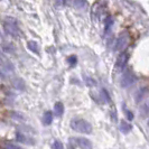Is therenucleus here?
Masks as SVG:
<instances>
[{"mask_svg": "<svg viewBox=\"0 0 149 149\" xmlns=\"http://www.w3.org/2000/svg\"><path fill=\"white\" fill-rule=\"evenodd\" d=\"M71 128L76 131V132H80V134H90L92 132V126L91 123L88 122L86 120L80 119V118H75L71 121Z\"/></svg>", "mask_w": 149, "mask_h": 149, "instance_id": "f257e3e1", "label": "nucleus"}, {"mask_svg": "<svg viewBox=\"0 0 149 149\" xmlns=\"http://www.w3.org/2000/svg\"><path fill=\"white\" fill-rule=\"evenodd\" d=\"M3 28H5V31L10 36L16 37L19 34V28H18L17 22L14 18H7L3 24Z\"/></svg>", "mask_w": 149, "mask_h": 149, "instance_id": "f03ea898", "label": "nucleus"}, {"mask_svg": "<svg viewBox=\"0 0 149 149\" xmlns=\"http://www.w3.org/2000/svg\"><path fill=\"white\" fill-rule=\"evenodd\" d=\"M137 81V77H136V75L132 73V72H130V71H127V72H125L123 75H122V77H121V86L122 88H129V86H131L132 84H134V82Z\"/></svg>", "mask_w": 149, "mask_h": 149, "instance_id": "7ed1b4c3", "label": "nucleus"}, {"mask_svg": "<svg viewBox=\"0 0 149 149\" xmlns=\"http://www.w3.org/2000/svg\"><path fill=\"white\" fill-rule=\"evenodd\" d=\"M71 140H72V142H74L79 148H81V149H92L93 148L92 142L90 141L89 139L84 138V137H75V138H72Z\"/></svg>", "mask_w": 149, "mask_h": 149, "instance_id": "20e7f679", "label": "nucleus"}, {"mask_svg": "<svg viewBox=\"0 0 149 149\" xmlns=\"http://www.w3.org/2000/svg\"><path fill=\"white\" fill-rule=\"evenodd\" d=\"M128 43H129V35H128L127 33L121 34L119 37L117 38V40H116V49L117 51L125 49V47H127Z\"/></svg>", "mask_w": 149, "mask_h": 149, "instance_id": "39448f33", "label": "nucleus"}, {"mask_svg": "<svg viewBox=\"0 0 149 149\" xmlns=\"http://www.w3.org/2000/svg\"><path fill=\"white\" fill-rule=\"evenodd\" d=\"M128 60H129V56H128L127 53H122L120 54V56L117 60V63H116V67L119 68V70H122L123 67L127 65Z\"/></svg>", "mask_w": 149, "mask_h": 149, "instance_id": "423d86ee", "label": "nucleus"}, {"mask_svg": "<svg viewBox=\"0 0 149 149\" xmlns=\"http://www.w3.org/2000/svg\"><path fill=\"white\" fill-rule=\"evenodd\" d=\"M16 140L22 142V143H25V145H34L35 143L34 139H31L30 137H27L26 134H20V132H17L16 134Z\"/></svg>", "mask_w": 149, "mask_h": 149, "instance_id": "0eeeda50", "label": "nucleus"}, {"mask_svg": "<svg viewBox=\"0 0 149 149\" xmlns=\"http://www.w3.org/2000/svg\"><path fill=\"white\" fill-rule=\"evenodd\" d=\"M131 130H132V126L129 122H127V121H121L120 122V131L122 134H128Z\"/></svg>", "mask_w": 149, "mask_h": 149, "instance_id": "6e6552de", "label": "nucleus"}, {"mask_svg": "<svg viewBox=\"0 0 149 149\" xmlns=\"http://www.w3.org/2000/svg\"><path fill=\"white\" fill-rule=\"evenodd\" d=\"M139 114L141 118H145L149 114V100H147L145 103H142L139 110Z\"/></svg>", "mask_w": 149, "mask_h": 149, "instance_id": "1a4fd4ad", "label": "nucleus"}, {"mask_svg": "<svg viewBox=\"0 0 149 149\" xmlns=\"http://www.w3.org/2000/svg\"><path fill=\"white\" fill-rule=\"evenodd\" d=\"M53 122V113L52 111H46L43 116V123L45 126H49Z\"/></svg>", "mask_w": 149, "mask_h": 149, "instance_id": "9d476101", "label": "nucleus"}, {"mask_svg": "<svg viewBox=\"0 0 149 149\" xmlns=\"http://www.w3.org/2000/svg\"><path fill=\"white\" fill-rule=\"evenodd\" d=\"M54 112L57 117H61L63 113H64V105L62 102H56L54 105Z\"/></svg>", "mask_w": 149, "mask_h": 149, "instance_id": "9b49d317", "label": "nucleus"}, {"mask_svg": "<svg viewBox=\"0 0 149 149\" xmlns=\"http://www.w3.org/2000/svg\"><path fill=\"white\" fill-rule=\"evenodd\" d=\"M147 93V89L146 88H142L139 91H137L136 95H134V99H136V102H140L142 100V97H145V94Z\"/></svg>", "mask_w": 149, "mask_h": 149, "instance_id": "f8f14e48", "label": "nucleus"}, {"mask_svg": "<svg viewBox=\"0 0 149 149\" xmlns=\"http://www.w3.org/2000/svg\"><path fill=\"white\" fill-rule=\"evenodd\" d=\"M28 48H29L31 52L36 53V54H38V45L36 42H28Z\"/></svg>", "mask_w": 149, "mask_h": 149, "instance_id": "ddd939ff", "label": "nucleus"}, {"mask_svg": "<svg viewBox=\"0 0 149 149\" xmlns=\"http://www.w3.org/2000/svg\"><path fill=\"white\" fill-rule=\"evenodd\" d=\"M113 25V20H112L111 17H109L107 20H105V33H109L111 30V27Z\"/></svg>", "mask_w": 149, "mask_h": 149, "instance_id": "4468645a", "label": "nucleus"}, {"mask_svg": "<svg viewBox=\"0 0 149 149\" xmlns=\"http://www.w3.org/2000/svg\"><path fill=\"white\" fill-rule=\"evenodd\" d=\"M86 5V1L85 0H74V6L79 9H82V8L85 7Z\"/></svg>", "mask_w": 149, "mask_h": 149, "instance_id": "2eb2a0df", "label": "nucleus"}, {"mask_svg": "<svg viewBox=\"0 0 149 149\" xmlns=\"http://www.w3.org/2000/svg\"><path fill=\"white\" fill-rule=\"evenodd\" d=\"M5 149H22L20 146L15 145V143H11V142H7L5 143Z\"/></svg>", "mask_w": 149, "mask_h": 149, "instance_id": "dca6fc26", "label": "nucleus"}, {"mask_svg": "<svg viewBox=\"0 0 149 149\" xmlns=\"http://www.w3.org/2000/svg\"><path fill=\"white\" fill-rule=\"evenodd\" d=\"M52 149H64V146L60 140H55L52 145Z\"/></svg>", "mask_w": 149, "mask_h": 149, "instance_id": "f3484780", "label": "nucleus"}, {"mask_svg": "<svg viewBox=\"0 0 149 149\" xmlns=\"http://www.w3.org/2000/svg\"><path fill=\"white\" fill-rule=\"evenodd\" d=\"M11 117L16 120H24V117H22L20 113H18V112H14V113H11Z\"/></svg>", "mask_w": 149, "mask_h": 149, "instance_id": "a211bd4d", "label": "nucleus"}, {"mask_svg": "<svg viewBox=\"0 0 149 149\" xmlns=\"http://www.w3.org/2000/svg\"><path fill=\"white\" fill-rule=\"evenodd\" d=\"M126 116H127V119L129 121H131V120L134 119V113L131 111H129V110H126Z\"/></svg>", "mask_w": 149, "mask_h": 149, "instance_id": "6ab92c4d", "label": "nucleus"}, {"mask_svg": "<svg viewBox=\"0 0 149 149\" xmlns=\"http://www.w3.org/2000/svg\"><path fill=\"white\" fill-rule=\"evenodd\" d=\"M75 57L74 56H72V57H71V60H68V62H70V63H72V64H75Z\"/></svg>", "mask_w": 149, "mask_h": 149, "instance_id": "aec40b11", "label": "nucleus"}, {"mask_svg": "<svg viewBox=\"0 0 149 149\" xmlns=\"http://www.w3.org/2000/svg\"><path fill=\"white\" fill-rule=\"evenodd\" d=\"M67 149H75V148L73 147V146H72V145H68V147H67Z\"/></svg>", "mask_w": 149, "mask_h": 149, "instance_id": "412c9836", "label": "nucleus"}, {"mask_svg": "<svg viewBox=\"0 0 149 149\" xmlns=\"http://www.w3.org/2000/svg\"><path fill=\"white\" fill-rule=\"evenodd\" d=\"M0 64H2V57H1V55H0Z\"/></svg>", "mask_w": 149, "mask_h": 149, "instance_id": "4be33fe9", "label": "nucleus"}, {"mask_svg": "<svg viewBox=\"0 0 149 149\" xmlns=\"http://www.w3.org/2000/svg\"><path fill=\"white\" fill-rule=\"evenodd\" d=\"M147 125H148V127H149V120H148V123H147Z\"/></svg>", "mask_w": 149, "mask_h": 149, "instance_id": "5701e85b", "label": "nucleus"}]
</instances>
